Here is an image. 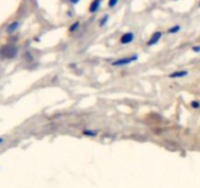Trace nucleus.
<instances>
[{"label":"nucleus","mask_w":200,"mask_h":188,"mask_svg":"<svg viewBox=\"0 0 200 188\" xmlns=\"http://www.w3.org/2000/svg\"><path fill=\"white\" fill-rule=\"evenodd\" d=\"M70 2H71L72 4H77V3H79V1H80V0H69Z\"/></svg>","instance_id":"15"},{"label":"nucleus","mask_w":200,"mask_h":188,"mask_svg":"<svg viewBox=\"0 0 200 188\" xmlns=\"http://www.w3.org/2000/svg\"><path fill=\"white\" fill-rule=\"evenodd\" d=\"M82 134L85 136H89V137H94L98 134L97 130H91V129H85V130L82 131Z\"/></svg>","instance_id":"8"},{"label":"nucleus","mask_w":200,"mask_h":188,"mask_svg":"<svg viewBox=\"0 0 200 188\" xmlns=\"http://www.w3.org/2000/svg\"><path fill=\"white\" fill-rule=\"evenodd\" d=\"M107 22H108V15H105L101 20H100V27L106 26Z\"/></svg>","instance_id":"11"},{"label":"nucleus","mask_w":200,"mask_h":188,"mask_svg":"<svg viewBox=\"0 0 200 188\" xmlns=\"http://www.w3.org/2000/svg\"><path fill=\"white\" fill-rule=\"evenodd\" d=\"M138 60V56L137 55H133V56H129V57H125V58H120L111 63V66L113 67H122V66H126L131 64V63L135 62Z\"/></svg>","instance_id":"1"},{"label":"nucleus","mask_w":200,"mask_h":188,"mask_svg":"<svg viewBox=\"0 0 200 188\" xmlns=\"http://www.w3.org/2000/svg\"><path fill=\"white\" fill-rule=\"evenodd\" d=\"M134 38H135V35L132 31L126 32V33H124V35H122L121 37H120V43L124 44V45L129 44L134 41Z\"/></svg>","instance_id":"3"},{"label":"nucleus","mask_w":200,"mask_h":188,"mask_svg":"<svg viewBox=\"0 0 200 188\" xmlns=\"http://www.w3.org/2000/svg\"><path fill=\"white\" fill-rule=\"evenodd\" d=\"M192 51L195 53H199L200 52V45H195L192 47Z\"/></svg>","instance_id":"14"},{"label":"nucleus","mask_w":200,"mask_h":188,"mask_svg":"<svg viewBox=\"0 0 200 188\" xmlns=\"http://www.w3.org/2000/svg\"><path fill=\"white\" fill-rule=\"evenodd\" d=\"M176 1H177V0H176Z\"/></svg>","instance_id":"18"},{"label":"nucleus","mask_w":200,"mask_h":188,"mask_svg":"<svg viewBox=\"0 0 200 188\" xmlns=\"http://www.w3.org/2000/svg\"><path fill=\"white\" fill-rule=\"evenodd\" d=\"M191 107L194 108V109H198L200 107V102L196 101V100H194V101H191Z\"/></svg>","instance_id":"13"},{"label":"nucleus","mask_w":200,"mask_h":188,"mask_svg":"<svg viewBox=\"0 0 200 188\" xmlns=\"http://www.w3.org/2000/svg\"><path fill=\"white\" fill-rule=\"evenodd\" d=\"M198 6H199V7H200V2H199V5H198Z\"/></svg>","instance_id":"17"},{"label":"nucleus","mask_w":200,"mask_h":188,"mask_svg":"<svg viewBox=\"0 0 200 188\" xmlns=\"http://www.w3.org/2000/svg\"><path fill=\"white\" fill-rule=\"evenodd\" d=\"M181 31V27L179 26V25H175L172 28H170L167 30V32L168 33H172V35H175V33H177Z\"/></svg>","instance_id":"10"},{"label":"nucleus","mask_w":200,"mask_h":188,"mask_svg":"<svg viewBox=\"0 0 200 188\" xmlns=\"http://www.w3.org/2000/svg\"><path fill=\"white\" fill-rule=\"evenodd\" d=\"M117 3H118V0H108L107 6H108V8H113L116 6V4Z\"/></svg>","instance_id":"12"},{"label":"nucleus","mask_w":200,"mask_h":188,"mask_svg":"<svg viewBox=\"0 0 200 188\" xmlns=\"http://www.w3.org/2000/svg\"><path fill=\"white\" fill-rule=\"evenodd\" d=\"M161 37H162V32L161 31H155L153 33V35L151 36V38L148 39V46H153V45H155V44H157L158 42H159V40L161 39Z\"/></svg>","instance_id":"4"},{"label":"nucleus","mask_w":200,"mask_h":188,"mask_svg":"<svg viewBox=\"0 0 200 188\" xmlns=\"http://www.w3.org/2000/svg\"><path fill=\"white\" fill-rule=\"evenodd\" d=\"M19 26H20L19 22H13V23H11L9 26L7 27V32H8V33H13V32H15L17 30H18Z\"/></svg>","instance_id":"7"},{"label":"nucleus","mask_w":200,"mask_h":188,"mask_svg":"<svg viewBox=\"0 0 200 188\" xmlns=\"http://www.w3.org/2000/svg\"><path fill=\"white\" fill-rule=\"evenodd\" d=\"M2 142H3V139H2V138H0V144H1Z\"/></svg>","instance_id":"16"},{"label":"nucleus","mask_w":200,"mask_h":188,"mask_svg":"<svg viewBox=\"0 0 200 188\" xmlns=\"http://www.w3.org/2000/svg\"><path fill=\"white\" fill-rule=\"evenodd\" d=\"M187 74H189V72H187V71H185V70L176 71V72L170 74H169V78H182L186 77Z\"/></svg>","instance_id":"6"},{"label":"nucleus","mask_w":200,"mask_h":188,"mask_svg":"<svg viewBox=\"0 0 200 188\" xmlns=\"http://www.w3.org/2000/svg\"><path fill=\"white\" fill-rule=\"evenodd\" d=\"M17 52H18V49H17L16 46H10V45H8V46L2 47L0 54H2L3 57L13 58L17 55Z\"/></svg>","instance_id":"2"},{"label":"nucleus","mask_w":200,"mask_h":188,"mask_svg":"<svg viewBox=\"0 0 200 188\" xmlns=\"http://www.w3.org/2000/svg\"><path fill=\"white\" fill-rule=\"evenodd\" d=\"M101 3H102V0H93L89 6L90 13H92V14L96 13V12L100 9V7H101Z\"/></svg>","instance_id":"5"},{"label":"nucleus","mask_w":200,"mask_h":188,"mask_svg":"<svg viewBox=\"0 0 200 188\" xmlns=\"http://www.w3.org/2000/svg\"><path fill=\"white\" fill-rule=\"evenodd\" d=\"M79 27H80V22H74L73 24H71L70 25V27H69V28H68V31H70V32H75L78 28H79Z\"/></svg>","instance_id":"9"}]
</instances>
